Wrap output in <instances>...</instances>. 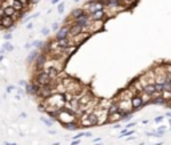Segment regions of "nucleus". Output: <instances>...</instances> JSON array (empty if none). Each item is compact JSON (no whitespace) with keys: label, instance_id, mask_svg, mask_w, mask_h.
<instances>
[{"label":"nucleus","instance_id":"obj_59","mask_svg":"<svg viewBox=\"0 0 171 145\" xmlns=\"http://www.w3.org/2000/svg\"><path fill=\"white\" fill-rule=\"evenodd\" d=\"M168 124H170V127H171V119H168Z\"/></svg>","mask_w":171,"mask_h":145},{"label":"nucleus","instance_id":"obj_11","mask_svg":"<svg viewBox=\"0 0 171 145\" xmlns=\"http://www.w3.org/2000/svg\"><path fill=\"white\" fill-rule=\"evenodd\" d=\"M15 23H16V21L14 20L12 16H7V15H4L3 18H1V21H0V28L11 29V28H14V27H15Z\"/></svg>","mask_w":171,"mask_h":145},{"label":"nucleus","instance_id":"obj_62","mask_svg":"<svg viewBox=\"0 0 171 145\" xmlns=\"http://www.w3.org/2000/svg\"><path fill=\"white\" fill-rule=\"evenodd\" d=\"M0 21H1V18H0Z\"/></svg>","mask_w":171,"mask_h":145},{"label":"nucleus","instance_id":"obj_9","mask_svg":"<svg viewBox=\"0 0 171 145\" xmlns=\"http://www.w3.org/2000/svg\"><path fill=\"white\" fill-rule=\"evenodd\" d=\"M104 29V21H95L92 20L90 23V25L87 27V32H90L91 35H94L95 32H100Z\"/></svg>","mask_w":171,"mask_h":145},{"label":"nucleus","instance_id":"obj_26","mask_svg":"<svg viewBox=\"0 0 171 145\" xmlns=\"http://www.w3.org/2000/svg\"><path fill=\"white\" fill-rule=\"evenodd\" d=\"M1 48H4V50H6V52H12V51L15 50V47L12 45L9 41H4V44H3V47H1Z\"/></svg>","mask_w":171,"mask_h":145},{"label":"nucleus","instance_id":"obj_1","mask_svg":"<svg viewBox=\"0 0 171 145\" xmlns=\"http://www.w3.org/2000/svg\"><path fill=\"white\" fill-rule=\"evenodd\" d=\"M56 120H58L62 125H66V124H70V122L78 121V116H76V113L66 109V108H63V109H60L58 113H56Z\"/></svg>","mask_w":171,"mask_h":145},{"label":"nucleus","instance_id":"obj_33","mask_svg":"<svg viewBox=\"0 0 171 145\" xmlns=\"http://www.w3.org/2000/svg\"><path fill=\"white\" fill-rule=\"evenodd\" d=\"M24 89H26V95H29V93H31V83H28V84L24 87Z\"/></svg>","mask_w":171,"mask_h":145},{"label":"nucleus","instance_id":"obj_19","mask_svg":"<svg viewBox=\"0 0 171 145\" xmlns=\"http://www.w3.org/2000/svg\"><path fill=\"white\" fill-rule=\"evenodd\" d=\"M107 110H108V115H111V113H115V112H119V107H118V101H115L114 100L112 103L110 104V107L107 108Z\"/></svg>","mask_w":171,"mask_h":145},{"label":"nucleus","instance_id":"obj_42","mask_svg":"<svg viewBox=\"0 0 171 145\" xmlns=\"http://www.w3.org/2000/svg\"><path fill=\"white\" fill-rule=\"evenodd\" d=\"M18 95L24 96V95H26V89H21V88H18Z\"/></svg>","mask_w":171,"mask_h":145},{"label":"nucleus","instance_id":"obj_12","mask_svg":"<svg viewBox=\"0 0 171 145\" xmlns=\"http://www.w3.org/2000/svg\"><path fill=\"white\" fill-rule=\"evenodd\" d=\"M131 105H132V109L134 112H136V110H140L143 107H145V104H143L142 99H140L139 93L135 96H132V99H131Z\"/></svg>","mask_w":171,"mask_h":145},{"label":"nucleus","instance_id":"obj_15","mask_svg":"<svg viewBox=\"0 0 171 145\" xmlns=\"http://www.w3.org/2000/svg\"><path fill=\"white\" fill-rule=\"evenodd\" d=\"M39 53H40V51H39V50H35V48H34V50H32L31 52H29V55L27 56V59H26L27 64H28V65H31V64L35 63L36 57L39 56Z\"/></svg>","mask_w":171,"mask_h":145},{"label":"nucleus","instance_id":"obj_58","mask_svg":"<svg viewBox=\"0 0 171 145\" xmlns=\"http://www.w3.org/2000/svg\"><path fill=\"white\" fill-rule=\"evenodd\" d=\"M54 145H60V142H54Z\"/></svg>","mask_w":171,"mask_h":145},{"label":"nucleus","instance_id":"obj_55","mask_svg":"<svg viewBox=\"0 0 171 145\" xmlns=\"http://www.w3.org/2000/svg\"><path fill=\"white\" fill-rule=\"evenodd\" d=\"M3 59H4V55H0V61H3Z\"/></svg>","mask_w":171,"mask_h":145},{"label":"nucleus","instance_id":"obj_56","mask_svg":"<svg viewBox=\"0 0 171 145\" xmlns=\"http://www.w3.org/2000/svg\"><path fill=\"white\" fill-rule=\"evenodd\" d=\"M154 145H163V142L160 141V142H157V144H154Z\"/></svg>","mask_w":171,"mask_h":145},{"label":"nucleus","instance_id":"obj_32","mask_svg":"<svg viewBox=\"0 0 171 145\" xmlns=\"http://www.w3.org/2000/svg\"><path fill=\"white\" fill-rule=\"evenodd\" d=\"M4 40H6V41L12 40V33H11V32H7L6 35H4Z\"/></svg>","mask_w":171,"mask_h":145},{"label":"nucleus","instance_id":"obj_14","mask_svg":"<svg viewBox=\"0 0 171 145\" xmlns=\"http://www.w3.org/2000/svg\"><path fill=\"white\" fill-rule=\"evenodd\" d=\"M90 18H91V20H95V21H106L107 16H106L104 9H102V11H96L95 13L90 15Z\"/></svg>","mask_w":171,"mask_h":145},{"label":"nucleus","instance_id":"obj_25","mask_svg":"<svg viewBox=\"0 0 171 145\" xmlns=\"http://www.w3.org/2000/svg\"><path fill=\"white\" fill-rule=\"evenodd\" d=\"M31 47H34L35 50H39V51H41V50H43V47H44V41H40V40H35V41H32V43H31Z\"/></svg>","mask_w":171,"mask_h":145},{"label":"nucleus","instance_id":"obj_51","mask_svg":"<svg viewBox=\"0 0 171 145\" xmlns=\"http://www.w3.org/2000/svg\"><path fill=\"white\" fill-rule=\"evenodd\" d=\"M20 116L23 117V119H26V117H27V113H26V112H21V115H20Z\"/></svg>","mask_w":171,"mask_h":145},{"label":"nucleus","instance_id":"obj_53","mask_svg":"<svg viewBox=\"0 0 171 145\" xmlns=\"http://www.w3.org/2000/svg\"><path fill=\"white\" fill-rule=\"evenodd\" d=\"M26 48H27V50H29V48H31V43H28V44H26Z\"/></svg>","mask_w":171,"mask_h":145},{"label":"nucleus","instance_id":"obj_8","mask_svg":"<svg viewBox=\"0 0 171 145\" xmlns=\"http://www.w3.org/2000/svg\"><path fill=\"white\" fill-rule=\"evenodd\" d=\"M47 60V55L43 52L39 53V56L36 57L35 63H34V68H35V72H39V71H43L44 69V64H46Z\"/></svg>","mask_w":171,"mask_h":145},{"label":"nucleus","instance_id":"obj_54","mask_svg":"<svg viewBox=\"0 0 171 145\" xmlns=\"http://www.w3.org/2000/svg\"><path fill=\"white\" fill-rule=\"evenodd\" d=\"M48 132H49V134H55V133H56V132H55V131H51V129H49V131H48Z\"/></svg>","mask_w":171,"mask_h":145},{"label":"nucleus","instance_id":"obj_3","mask_svg":"<svg viewBox=\"0 0 171 145\" xmlns=\"http://www.w3.org/2000/svg\"><path fill=\"white\" fill-rule=\"evenodd\" d=\"M34 81H35L39 87H46V85L51 84V77H49L48 73L43 69V71H39V72H35Z\"/></svg>","mask_w":171,"mask_h":145},{"label":"nucleus","instance_id":"obj_61","mask_svg":"<svg viewBox=\"0 0 171 145\" xmlns=\"http://www.w3.org/2000/svg\"><path fill=\"white\" fill-rule=\"evenodd\" d=\"M74 1H75V3H78V1H80V0H74Z\"/></svg>","mask_w":171,"mask_h":145},{"label":"nucleus","instance_id":"obj_44","mask_svg":"<svg viewBox=\"0 0 171 145\" xmlns=\"http://www.w3.org/2000/svg\"><path fill=\"white\" fill-rule=\"evenodd\" d=\"M3 145H19V144H16V142H8V141H4V142H3Z\"/></svg>","mask_w":171,"mask_h":145},{"label":"nucleus","instance_id":"obj_17","mask_svg":"<svg viewBox=\"0 0 171 145\" xmlns=\"http://www.w3.org/2000/svg\"><path fill=\"white\" fill-rule=\"evenodd\" d=\"M143 75L146 76L148 84H155V72L152 71V68H151V69H148V71H146Z\"/></svg>","mask_w":171,"mask_h":145},{"label":"nucleus","instance_id":"obj_22","mask_svg":"<svg viewBox=\"0 0 171 145\" xmlns=\"http://www.w3.org/2000/svg\"><path fill=\"white\" fill-rule=\"evenodd\" d=\"M16 12H18V11H16L14 7H11V6L4 7V15H7V16H12V18H14Z\"/></svg>","mask_w":171,"mask_h":145},{"label":"nucleus","instance_id":"obj_38","mask_svg":"<svg viewBox=\"0 0 171 145\" xmlns=\"http://www.w3.org/2000/svg\"><path fill=\"white\" fill-rule=\"evenodd\" d=\"M41 35L48 36V35H49V29H48V28H43V29H41Z\"/></svg>","mask_w":171,"mask_h":145},{"label":"nucleus","instance_id":"obj_46","mask_svg":"<svg viewBox=\"0 0 171 145\" xmlns=\"http://www.w3.org/2000/svg\"><path fill=\"white\" fill-rule=\"evenodd\" d=\"M3 16H4V8L1 7V8H0V18H3Z\"/></svg>","mask_w":171,"mask_h":145},{"label":"nucleus","instance_id":"obj_27","mask_svg":"<svg viewBox=\"0 0 171 145\" xmlns=\"http://www.w3.org/2000/svg\"><path fill=\"white\" fill-rule=\"evenodd\" d=\"M40 120L44 122V124L47 125V127H52V124H54V120L47 119V117H44V116H41V117H40Z\"/></svg>","mask_w":171,"mask_h":145},{"label":"nucleus","instance_id":"obj_43","mask_svg":"<svg viewBox=\"0 0 171 145\" xmlns=\"http://www.w3.org/2000/svg\"><path fill=\"white\" fill-rule=\"evenodd\" d=\"M80 144V140H72L71 141V145H79Z\"/></svg>","mask_w":171,"mask_h":145},{"label":"nucleus","instance_id":"obj_2","mask_svg":"<svg viewBox=\"0 0 171 145\" xmlns=\"http://www.w3.org/2000/svg\"><path fill=\"white\" fill-rule=\"evenodd\" d=\"M84 9V12L87 15H92L95 13L96 11H102V9H104L106 6L102 3L100 0H88L87 3H84V6L82 7Z\"/></svg>","mask_w":171,"mask_h":145},{"label":"nucleus","instance_id":"obj_45","mask_svg":"<svg viewBox=\"0 0 171 145\" xmlns=\"http://www.w3.org/2000/svg\"><path fill=\"white\" fill-rule=\"evenodd\" d=\"M34 28V24L32 23H27V29H32Z\"/></svg>","mask_w":171,"mask_h":145},{"label":"nucleus","instance_id":"obj_18","mask_svg":"<svg viewBox=\"0 0 171 145\" xmlns=\"http://www.w3.org/2000/svg\"><path fill=\"white\" fill-rule=\"evenodd\" d=\"M44 71H46V72L48 73V76L51 77V80H52V79H55L56 76H58L59 73H60L58 69H56V68H52V67H51V68H46Z\"/></svg>","mask_w":171,"mask_h":145},{"label":"nucleus","instance_id":"obj_7","mask_svg":"<svg viewBox=\"0 0 171 145\" xmlns=\"http://www.w3.org/2000/svg\"><path fill=\"white\" fill-rule=\"evenodd\" d=\"M70 27L68 24H64L63 27H60V28L56 31L55 33V40H60V39H68L70 37Z\"/></svg>","mask_w":171,"mask_h":145},{"label":"nucleus","instance_id":"obj_50","mask_svg":"<svg viewBox=\"0 0 171 145\" xmlns=\"http://www.w3.org/2000/svg\"><path fill=\"white\" fill-rule=\"evenodd\" d=\"M4 53H7L6 50H4V48H1V50H0V55H4Z\"/></svg>","mask_w":171,"mask_h":145},{"label":"nucleus","instance_id":"obj_52","mask_svg":"<svg viewBox=\"0 0 171 145\" xmlns=\"http://www.w3.org/2000/svg\"><path fill=\"white\" fill-rule=\"evenodd\" d=\"M15 99H16V100H20V99H21V96H20V95H16V96H15Z\"/></svg>","mask_w":171,"mask_h":145},{"label":"nucleus","instance_id":"obj_28","mask_svg":"<svg viewBox=\"0 0 171 145\" xmlns=\"http://www.w3.org/2000/svg\"><path fill=\"white\" fill-rule=\"evenodd\" d=\"M162 97L166 100V101H170V100H171V92H170V91H163Z\"/></svg>","mask_w":171,"mask_h":145},{"label":"nucleus","instance_id":"obj_6","mask_svg":"<svg viewBox=\"0 0 171 145\" xmlns=\"http://www.w3.org/2000/svg\"><path fill=\"white\" fill-rule=\"evenodd\" d=\"M91 36H92V35H91L90 32H87V31H86V32H80V33L75 35V36H74V37H71L70 40L72 41V44H74V45L80 47L82 44H83L86 40H88V39H90Z\"/></svg>","mask_w":171,"mask_h":145},{"label":"nucleus","instance_id":"obj_47","mask_svg":"<svg viewBox=\"0 0 171 145\" xmlns=\"http://www.w3.org/2000/svg\"><path fill=\"white\" fill-rule=\"evenodd\" d=\"M60 1H62V0H51V3H52V4H59Z\"/></svg>","mask_w":171,"mask_h":145},{"label":"nucleus","instance_id":"obj_21","mask_svg":"<svg viewBox=\"0 0 171 145\" xmlns=\"http://www.w3.org/2000/svg\"><path fill=\"white\" fill-rule=\"evenodd\" d=\"M139 96H140V99H142V101H143L145 105L151 104V95H147V93H145V92H140Z\"/></svg>","mask_w":171,"mask_h":145},{"label":"nucleus","instance_id":"obj_36","mask_svg":"<svg viewBox=\"0 0 171 145\" xmlns=\"http://www.w3.org/2000/svg\"><path fill=\"white\" fill-rule=\"evenodd\" d=\"M165 117L166 116H158V117H155V119H154V121H155V122H162L163 120H165Z\"/></svg>","mask_w":171,"mask_h":145},{"label":"nucleus","instance_id":"obj_48","mask_svg":"<svg viewBox=\"0 0 171 145\" xmlns=\"http://www.w3.org/2000/svg\"><path fill=\"white\" fill-rule=\"evenodd\" d=\"M166 117H168V119H171V110H168V112H166Z\"/></svg>","mask_w":171,"mask_h":145},{"label":"nucleus","instance_id":"obj_30","mask_svg":"<svg viewBox=\"0 0 171 145\" xmlns=\"http://www.w3.org/2000/svg\"><path fill=\"white\" fill-rule=\"evenodd\" d=\"M155 92L162 93L163 92V84H157V83H155Z\"/></svg>","mask_w":171,"mask_h":145},{"label":"nucleus","instance_id":"obj_40","mask_svg":"<svg viewBox=\"0 0 171 145\" xmlns=\"http://www.w3.org/2000/svg\"><path fill=\"white\" fill-rule=\"evenodd\" d=\"M59 28H60V27H59L58 23H54V24H52V31H54V32H56Z\"/></svg>","mask_w":171,"mask_h":145},{"label":"nucleus","instance_id":"obj_35","mask_svg":"<svg viewBox=\"0 0 171 145\" xmlns=\"http://www.w3.org/2000/svg\"><path fill=\"white\" fill-rule=\"evenodd\" d=\"M16 89V87H14V85H8V87L6 88V91H7V93H11L12 91H15Z\"/></svg>","mask_w":171,"mask_h":145},{"label":"nucleus","instance_id":"obj_29","mask_svg":"<svg viewBox=\"0 0 171 145\" xmlns=\"http://www.w3.org/2000/svg\"><path fill=\"white\" fill-rule=\"evenodd\" d=\"M64 7H66V4H64L63 1H60V3H59V6H58V12H59L60 15L64 12Z\"/></svg>","mask_w":171,"mask_h":145},{"label":"nucleus","instance_id":"obj_20","mask_svg":"<svg viewBox=\"0 0 171 145\" xmlns=\"http://www.w3.org/2000/svg\"><path fill=\"white\" fill-rule=\"evenodd\" d=\"M64 128H66L67 131H78L79 128H80V125H79L78 121H75V122H70V124H66V125H64Z\"/></svg>","mask_w":171,"mask_h":145},{"label":"nucleus","instance_id":"obj_39","mask_svg":"<svg viewBox=\"0 0 171 145\" xmlns=\"http://www.w3.org/2000/svg\"><path fill=\"white\" fill-rule=\"evenodd\" d=\"M27 84H28V83H27L26 80H20V81H19V87H20V88H21V87L24 88V87H26Z\"/></svg>","mask_w":171,"mask_h":145},{"label":"nucleus","instance_id":"obj_23","mask_svg":"<svg viewBox=\"0 0 171 145\" xmlns=\"http://www.w3.org/2000/svg\"><path fill=\"white\" fill-rule=\"evenodd\" d=\"M39 91H40V87H39V85L36 84L35 81H32V83H31V93H29V95H32V96H38Z\"/></svg>","mask_w":171,"mask_h":145},{"label":"nucleus","instance_id":"obj_37","mask_svg":"<svg viewBox=\"0 0 171 145\" xmlns=\"http://www.w3.org/2000/svg\"><path fill=\"white\" fill-rule=\"evenodd\" d=\"M38 110H39V112H41V113H46V108H44L43 104L39 105V107H38Z\"/></svg>","mask_w":171,"mask_h":145},{"label":"nucleus","instance_id":"obj_49","mask_svg":"<svg viewBox=\"0 0 171 145\" xmlns=\"http://www.w3.org/2000/svg\"><path fill=\"white\" fill-rule=\"evenodd\" d=\"M100 137H96V139H94V142H100Z\"/></svg>","mask_w":171,"mask_h":145},{"label":"nucleus","instance_id":"obj_16","mask_svg":"<svg viewBox=\"0 0 171 145\" xmlns=\"http://www.w3.org/2000/svg\"><path fill=\"white\" fill-rule=\"evenodd\" d=\"M84 13H86V12H84L83 8H75V9H72V12H71V15H70V18L75 21L76 19H79L80 16H83Z\"/></svg>","mask_w":171,"mask_h":145},{"label":"nucleus","instance_id":"obj_31","mask_svg":"<svg viewBox=\"0 0 171 145\" xmlns=\"http://www.w3.org/2000/svg\"><path fill=\"white\" fill-rule=\"evenodd\" d=\"M131 119H132V113H130V115H124V116H123V119H122V121L128 122Z\"/></svg>","mask_w":171,"mask_h":145},{"label":"nucleus","instance_id":"obj_5","mask_svg":"<svg viewBox=\"0 0 171 145\" xmlns=\"http://www.w3.org/2000/svg\"><path fill=\"white\" fill-rule=\"evenodd\" d=\"M118 107H119V112L124 116V115H130L134 113L132 105H131V100H118Z\"/></svg>","mask_w":171,"mask_h":145},{"label":"nucleus","instance_id":"obj_24","mask_svg":"<svg viewBox=\"0 0 171 145\" xmlns=\"http://www.w3.org/2000/svg\"><path fill=\"white\" fill-rule=\"evenodd\" d=\"M142 92L147 93V95H152V93L155 92V84H147L145 88H143Z\"/></svg>","mask_w":171,"mask_h":145},{"label":"nucleus","instance_id":"obj_34","mask_svg":"<svg viewBox=\"0 0 171 145\" xmlns=\"http://www.w3.org/2000/svg\"><path fill=\"white\" fill-rule=\"evenodd\" d=\"M135 125H136V122H135V121H134V122H127L124 128H126V129H131V128L135 127Z\"/></svg>","mask_w":171,"mask_h":145},{"label":"nucleus","instance_id":"obj_10","mask_svg":"<svg viewBox=\"0 0 171 145\" xmlns=\"http://www.w3.org/2000/svg\"><path fill=\"white\" fill-rule=\"evenodd\" d=\"M132 96H135V93L127 87V88H124V89L120 91L114 100H115V101H118V100H131L132 99Z\"/></svg>","mask_w":171,"mask_h":145},{"label":"nucleus","instance_id":"obj_57","mask_svg":"<svg viewBox=\"0 0 171 145\" xmlns=\"http://www.w3.org/2000/svg\"><path fill=\"white\" fill-rule=\"evenodd\" d=\"M94 145H102V142H95Z\"/></svg>","mask_w":171,"mask_h":145},{"label":"nucleus","instance_id":"obj_13","mask_svg":"<svg viewBox=\"0 0 171 145\" xmlns=\"http://www.w3.org/2000/svg\"><path fill=\"white\" fill-rule=\"evenodd\" d=\"M123 119V115L120 112H115V113H111L108 115V120H107V124H118L119 121H122Z\"/></svg>","mask_w":171,"mask_h":145},{"label":"nucleus","instance_id":"obj_4","mask_svg":"<svg viewBox=\"0 0 171 145\" xmlns=\"http://www.w3.org/2000/svg\"><path fill=\"white\" fill-rule=\"evenodd\" d=\"M92 113L95 115L96 119H98V125L107 124V120H108V110H107V109H104V108L96 107L95 110H94Z\"/></svg>","mask_w":171,"mask_h":145},{"label":"nucleus","instance_id":"obj_41","mask_svg":"<svg viewBox=\"0 0 171 145\" xmlns=\"http://www.w3.org/2000/svg\"><path fill=\"white\" fill-rule=\"evenodd\" d=\"M39 1H40V0H28V4L29 6H35V4L39 3Z\"/></svg>","mask_w":171,"mask_h":145},{"label":"nucleus","instance_id":"obj_60","mask_svg":"<svg viewBox=\"0 0 171 145\" xmlns=\"http://www.w3.org/2000/svg\"><path fill=\"white\" fill-rule=\"evenodd\" d=\"M168 84H170V88H171V80H168Z\"/></svg>","mask_w":171,"mask_h":145}]
</instances>
